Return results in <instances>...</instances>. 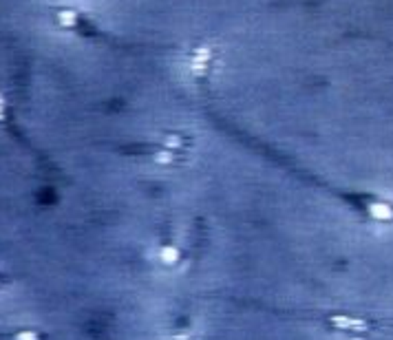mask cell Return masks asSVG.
<instances>
[{
  "label": "cell",
  "mask_w": 393,
  "mask_h": 340,
  "mask_svg": "<svg viewBox=\"0 0 393 340\" xmlns=\"http://www.w3.org/2000/svg\"><path fill=\"white\" fill-rule=\"evenodd\" d=\"M3 115H5V97L0 95V118H3Z\"/></svg>",
  "instance_id": "obj_2"
},
{
  "label": "cell",
  "mask_w": 393,
  "mask_h": 340,
  "mask_svg": "<svg viewBox=\"0 0 393 340\" xmlns=\"http://www.w3.org/2000/svg\"><path fill=\"white\" fill-rule=\"evenodd\" d=\"M11 340H44V334L38 329H18L11 336Z\"/></svg>",
  "instance_id": "obj_1"
},
{
  "label": "cell",
  "mask_w": 393,
  "mask_h": 340,
  "mask_svg": "<svg viewBox=\"0 0 393 340\" xmlns=\"http://www.w3.org/2000/svg\"><path fill=\"white\" fill-rule=\"evenodd\" d=\"M0 285H3V279H0Z\"/></svg>",
  "instance_id": "obj_3"
}]
</instances>
